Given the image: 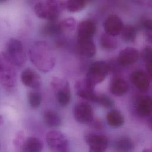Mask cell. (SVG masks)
<instances>
[{"label":"cell","instance_id":"cell-1","mask_svg":"<svg viewBox=\"0 0 152 152\" xmlns=\"http://www.w3.org/2000/svg\"><path fill=\"white\" fill-rule=\"evenodd\" d=\"M30 60L40 71L47 73L51 71L56 64V57L50 45L44 40L34 42L29 49Z\"/></svg>","mask_w":152,"mask_h":152},{"label":"cell","instance_id":"cell-2","mask_svg":"<svg viewBox=\"0 0 152 152\" xmlns=\"http://www.w3.org/2000/svg\"><path fill=\"white\" fill-rule=\"evenodd\" d=\"M17 75L15 65L5 52H0V84L7 89L17 84Z\"/></svg>","mask_w":152,"mask_h":152},{"label":"cell","instance_id":"cell-3","mask_svg":"<svg viewBox=\"0 0 152 152\" xmlns=\"http://www.w3.org/2000/svg\"><path fill=\"white\" fill-rule=\"evenodd\" d=\"M61 8H62L60 1L49 0L37 2L34 10L38 17L50 21L57 20L61 13Z\"/></svg>","mask_w":152,"mask_h":152},{"label":"cell","instance_id":"cell-4","mask_svg":"<svg viewBox=\"0 0 152 152\" xmlns=\"http://www.w3.org/2000/svg\"><path fill=\"white\" fill-rule=\"evenodd\" d=\"M5 53L15 66H23L27 61V55L23 44L17 39L11 38L8 41Z\"/></svg>","mask_w":152,"mask_h":152},{"label":"cell","instance_id":"cell-5","mask_svg":"<svg viewBox=\"0 0 152 152\" xmlns=\"http://www.w3.org/2000/svg\"><path fill=\"white\" fill-rule=\"evenodd\" d=\"M51 86L61 106L66 107L71 101V93L68 82L58 77H53L51 80Z\"/></svg>","mask_w":152,"mask_h":152},{"label":"cell","instance_id":"cell-6","mask_svg":"<svg viewBox=\"0 0 152 152\" xmlns=\"http://www.w3.org/2000/svg\"><path fill=\"white\" fill-rule=\"evenodd\" d=\"M46 141L52 152H68L69 142L65 135L59 130H50L47 133Z\"/></svg>","mask_w":152,"mask_h":152},{"label":"cell","instance_id":"cell-7","mask_svg":"<svg viewBox=\"0 0 152 152\" xmlns=\"http://www.w3.org/2000/svg\"><path fill=\"white\" fill-rule=\"evenodd\" d=\"M110 65L105 62L96 61L89 68L85 79L95 86L105 80L110 72Z\"/></svg>","mask_w":152,"mask_h":152},{"label":"cell","instance_id":"cell-8","mask_svg":"<svg viewBox=\"0 0 152 152\" xmlns=\"http://www.w3.org/2000/svg\"><path fill=\"white\" fill-rule=\"evenodd\" d=\"M85 140L89 146V152H105L108 145V138L102 134L88 133Z\"/></svg>","mask_w":152,"mask_h":152},{"label":"cell","instance_id":"cell-9","mask_svg":"<svg viewBox=\"0 0 152 152\" xmlns=\"http://www.w3.org/2000/svg\"><path fill=\"white\" fill-rule=\"evenodd\" d=\"M75 119L80 124H91L94 121L92 107L86 102L77 104L74 109Z\"/></svg>","mask_w":152,"mask_h":152},{"label":"cell","instance_id":"cell-10","mask_svg":"<svg viewBox=\"0 0 152 152\" xmlns=\"http://www.w3.org/2000/svg\"><path fill=\"white\" fill-rule=\"evenodd\" d=\"M95 86L86 79L77 81L75 84L76 94L79 97L92 102H96L98 95L95 92Z\"/></svg>","mask_w":152,"mask_h":152},{"label":"cell","instance_id":"cell-11","mask_svg":"<svg viewBox=\"0 0 152 152\" xmlns=\"http://www.w3.org/2000/svg\"><path fill=\"white\" fill-rule=\"evenodd\" d=\"M103 26L105 33L115 37L121 33L124 27V23L119 16L111 14L106 18Z\"/></svg>","mask_w":152,"mask_h":152},{"label":"cell","instance_id":"cell-12","mask_svg":"<svg viewBox=\"0 0 152 152\" xmlns=\"http://www.w3.org/2000/svg\"><path fill=\"white\" fill-rule=\"evenodd\" d=\"M21 80L25 86L34 89H39L42 84L39 74L31 68H27L22 72Z\"/></svg>","mask_w":152,"mask_h":152},{"label":"cell","instance_id":"cell-13","mask_svg":"<svg viewBox=\"0 0 152 152\" xmlns=\"http://www.w3.org/2000/svg\"><path fill=\"white\" fill-rule=\"evenodd\" d=\"M76 48L80 55L87 58H93L96 52V46L93 39H80L77 38Z\"/></svg>","mask_w":152,"mask_h":152},{"label":"cell","instance_id":"cell-14","mask_svg":"<svg viewBox=\"0 0 152 152\" xmlns=\"http://www.w3.org/2000/svg\"><path fill=\"white\" fill-rule=\"evenodd\" d=\"M140 56L138 50L133 48H127L120 51L117 62L121 66H129L134 64Z\"/></svg>","mask_w":152,"mask_h":152},{"label":"cell","instance_id":"cell-15","mask_svg":"<svg viewBox=\"0 0 152 152\" xmlns=\"http://www.w3.org/2000/svg\"><path fill=\"white\" fill-rule=\"evenodd\" d=\"M96 24L90 19L82 20L77 26V39H92L96 32Z\"/></svg>","mask_w":152,"mask_h":152},{"label":"cell","instance_id":"cell-16","mask_svg":"<svg viewBox=\"0 0 152 152\" xmlns=\"http://www.w3.org/2000/svg\"><path fill=\"white\" fill-rule=\"evenodd\" d=\"M151 77L143 71H136L131 75V80L135 86L141 91L148 90L150 86Z\"/></svg>","mask_w":152,"mask_h":152},{"label":"cell","instance_id":"cell-17","mask_svg":"<svg viewBox=\"0 0 152 152\" xmlns=\"http://www.w3.org/2000/svg\"><path fill=\"white\" fill-rule=\"evenodd\" d=\"M129 89L128 83L120 77H114L110 84V91L114 95L121 96L126 94Z\"/></svg>","mask_w":152,"mask_h":152},{"label":"cell","instance_id":"cell-18","mask_svg":"<svg viewBox=\"0 0 152 152\" xmlns=\"http://www.w3.org/2000/svg\"><path fill=\"white\" fill-rule=\"evenodd\" d=\"M152 99L149 96H141L138 98L136 110L137 114L142 117H147L152 113Z\"/></svg>","mask_w":152,"mask_h":152},{"label":"cell","instance_id":"cell-19","mask_svg":"<svg viewBox=\"0 0 152 152\" xmlns=\"http://www.w3.org/2000/svg\"><path fill=\"white\" fill-rule=\"evenodd\" d=\"M43 148L42 142L34 137H30L25 139L21 147V152H42Z\"/></svg>","mask_w":152,"mask_h":152},{"label":"cell","instance_id":"cell-20","mask_svg":"<svg viewBox=\"0 0 152 152\" xmlns=\"http://www.w3.org/2000/svg\"><path fill=\"white\" fill-rule=\"evenodd\" d=\"M107 121L111 127H119L124 124V117L120 111L112 110L107 113Z\"/></svg>","mask_w":152,"mask_h":152},{"label":"cell","instance_id":"cell-21","mask_svg":"<svg viewBox=\"0 0 152 152\" xmlns=\"http://www.w3.org/2000/svg\"><path fill=\"white\" fill-rule=\"evenodd\" d=\"M114 148L118 152H131L133 151L134 145L130 138L122 137L114 141Z\"/></svg>","mask_w":152,"mask_h":152},{"label":"cell","instance_id":"cell-22","mask_svg":"<svg viewBox=\"0 0 152 152\" xmlns=\"http://www.w3.org/2000/svg\"><path fill=\"white\" fill-rule=\"evenodd\" d=\"M62 8H65L69 12H76L83 10L86 5V1L83 0H69L60 1Z\"/></svg>","mask_w":152,"mask_h":152},{"label":"cell","instance_id":"cell-23","mask_svg":"<svg viewBox=\"0 0 152 152\" xmlns=\"http://www.w3.org/2000/svg\"><path fill=\"white\" fill-rule=\"evenodd\" d=\"M43 119L45 123L49 127H56L61 124L60 116L55 111L48 110L43 114Z\"/></svg>","mask_w":152,"mask_h":152},{"label":"cell","instance_id":"cell-24","mask_svg":"<svg viewBox=\"0 0 152 152\" xmlns=\"http://www.w3.org/2000/svg\"><path fill=\"white\" fill-rule=\"evenodd\" d=\"M43 33L47 36H56L62 34L60 21H50L43 28Z\"/></svg>","mask_w":152,"mask_h":152},{"label":"cell","instance_id":"cell-25","mask_svg":"<svg viewBox=\"0 0 152 152\" xmlns=\"http://www.w3.org/2000/svg\"><path fill=\"white\" fill-rule=\"evenodd\" d=\"M121 37L122 39L127 43H133L137 37V31L134 27L131 25L124 26L121 32Z\"/></svg>","mask_w":152,"mask_h":152},{"label":"cell","instance_id":"cell-26","mask_svg":"<svg viewBox=\"0 0 152 152\" xmlns=\"http://www.w3.org/2000/svg\"><path fill=\"white\" fill-rule=\"evenodd\" d=\"M100 43L102 47L108 50H113L117 49L118 43L114 37L110 36L107 33H103L101 36Z\"/></svg>","mask_w":152,"mask_h":152},{"label":"cell","instance_id":"cell-27","mask_svg":"<svg viewBox=\"0 0 152 152\" xmlns=\"http://www.w3.org/2000/svg\"><path fill=\"white\" fill-rule=\"evenodd\" d=\"M62 33H70L74 31L76 28V21L73 17H68L60 22Z\"/></svg>","mask_w":152,"mask_h":152},{"label":"cell","instance_id":"cell-28","mask_svg":"<svg viewBox=\"0 0 152 152\" xmlns=\"http://www.w3.org/2000/svg\"><path fill=\"white\" fill-rule=\"evenodd\" d=\"M142 59L146 63L148 74L151 77L152 76V48L151 46L146 47L142 52Z\"/></svg>","mask_w":152,"mask_h":152},{"label":"cell","instance_id":"cell-29","mask_svg":"<svg viewBox=\"0 0 152 152\" xmlns=\"http://www.w3.org/2000/svg\"><path fill=\"white\" fill-rule=\"evenodd\" d=\"M28 100L30 105L33 108H37L42 104V94L40 92L36 91H30L28 95Z\"/></svg>","mask_w":152,"mask_h":152},{"label":"cell","instance_id":"cell-30","mask_svg":"<svg viewBox=\"0 0 152 152\" xmlns=\"http://www.w3.org/2000/svg\"><path fill=\"white\" fill-rule=\"evenodd\" d=\"M96 102L105 108H111L114 105V102L113 99L107 95L102 94L98 96Z\"/></svg>","mask_w":152,"mask_h":152},{"label":"cell","instance_id":"cell-31","mask_svg":"<svg viewBox=\"0 0 152 152\" xmlns=\"http://www.w3.org/2000/svg\"><path fill=\"white\" fill-rule=\"evenodd\" d=\"M24 133L22 131L18 132L14 139V143L16 147H21L23 143L25 140Z\"/></svg>","mask_w":152,"mask_h":152},{"label":"cell","instance_id":"cell-32","mask_svg":"<svg viewBox=\"0 0 152 152\" xmlns=\"http://www.w3.org/2000/svg\"><path fill=\"white\" fill-rule=\"evenodd\" d=\"M143 26L146 30L151 32V29H152V20H151V19H146V20L144 21V22L143 23Z\"/></svg>","mask_w":152,"mask_h":152},{"label":"cell","instance_id":"cell-33","mask_svg":"<svg viewBox=\"0 0 152 152\" xmlns=\"http://www.w3.org/2000/svg\"><path fill=\"white\" fill-rule=\"evenodd\" d=\"M4 118H3V117L1 115H0V126L4 124Z\"/></svg>","mask_w":152,"mask_h":152},{"label":"cell","instance_id":"cell-34","mask_svg":"<svg viewBox=\"0 0 152 152\" xmlns=\"http://www.w3.org/2000/svg\"><path fill=\"white\" fill-rule=\"evenodd\" d=\"M142 152H152V151L150 149H145Z\"/></svg>","mask_w":152,"mask_h":152},{"label":"cell","instance_id":"cell-35","mask_svg":"<svg viewBox=\"0 0 152 152\" xmlns=\"http://www.w3.org/2000/svg\"><path fill=\"white\" fill-rule=\"evenodd\" d=\"M4 2V0H3V1H1V0H0V2Z\"/></svg>","mask_w":152,"mask_h":152}]
</instances>
